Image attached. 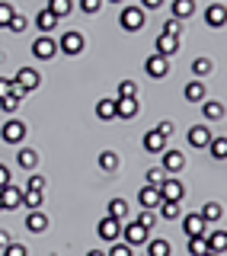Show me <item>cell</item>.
I'll return each instance as SVG.
<instances>
[{
  "mask_svg": "<svg viewBox=\"0 0 227 256\" xmlns=\"http://www.w3.org/2000/svg\"><path fill=\"white\" fill-rule=\"evenodd\" d=\"M148 10H141V6H125L118 16V22H122V29L125 32H141L144 29V22H148V16H144Z\"/></svg>",
  "mask_w": 227,
  "mask_h": 256,
  "instance_id": "obj_1",
  "label": "cell"
},
{
  "mask_svg": "<svg viewBox=\"0 0 227 256\" xmlns=\"http://www.w3.org/2000/svg\"><path fill=\"white\" fill-rule=\"evenodd\" d=\"M86 48V38H84V32H64V36L58 38V52H64L68 58H74V54H80Z\"/></svg>",
  "mask_w": 227,
  "mask_h": 256,
  "instance_id": "obj_2",
  "label": "cell"
},
{
  "mask_svg": "<svg viewBox=\"0 0 227 256\" xmlns=\"http://www.w3.org/2000/svg\"><path fill=\"white\" fill-rule=\"evenodd\" d=\"M32 54H36L38 61H52L54 54H58V42H54V38L48 36V32H42V36H38L36 42H32Z\"/></svg>",
  "mask_w": 227,
  "mask_h": 256,
  "instance_id": "obj_3",
  "label": "cell"
},
{
  "mask_svg": "<svg viewBox=\"0 0 227 256\" xmlns=\"http://www.w3.org/2000/svg\"><path fill=\"white\" fill-rule=\"evenodd\" d=\"M122 244H128V246H141V244H148V228H141L138 221L122 224Z\"/></svg>",
  "mask_w": 227,
  "mask_h": 256,
  "instance_id": "obj_4",
  "label": "cell"
},
{
  "mask_svg": "<svg viewBox=\"0 0 227 256\" xmlns=\"http://www.w3.org/2000/svg\"><path fill=\"white\" fill-rule=\"evenodd\" d=\"M160 170L170 173V176H176V173H182L186 170V157H182V150H164L160 154Z\"/></svg>",
  "mask_w": 227,
  "mask_h": 256,
  "instance_id": "obj_5",
  "label": "cell"
},
{
  "mask_svg": "<svg viewBox=\"0 0 227 256\" xmlns=\"http://www.w3.org/2000/svg\"><path fill=\"white\" fill-rule=\"evenodd\" d=\"M96 234H100V240H106V244H116V240L122 237V221H116V218H102L100 224H96Z\"/></svg>",
  "mask_w": 227,
  "mask_h": 256,
  "instance_id": "obj_6",
  "label": "cell"
},
{
  "mask_svg": "<svg viewBox=\"0 0 227 256\" xmlns=\"http://www.w3.org/2000/svg\"><path fill=\"white\" fill-rule=\"evenodd\" d=\"M0 138H4L6 144H20L22 138H26V125H22L20 118H6L4 128H0Z\"/></svg>",
  "mask_w": 227,
  "mask_h": 256,
  "instance_id": "obj_7",
  "label": "cell"
},
{
  "mask_svg": "<svg viewBox=\"0 0 227 256\" xmlns=\"http://www.w3.org/2000/svg\"><path fill=\"white\" fill-rule=\"evenodd\" d=\"M205 230H208V221L202 218L198 212H192V214L182 218V234L186 237H205Z\"/></svg>",
  "mask_w": 227,
  "mask_h": 256,
  "instance_id": "obj_8",
  "label": "cell"
},
{
  "mask_svg": "<svg viewBox=\"0 0 227 256\" xmlns=\"http://www.w3.org/2000/svg\"><path fill=\"white\" fill-rule=\"evenodd\" d=\"M144 70H148V77H154V80L166 77V74H170V58H164V54H157V52H154L150 58L144 61Z\"/></svg>",
  "mask_w": 227,
  "mask_h": 256,
  "instance_id": "obj_9",
  "label": "cell"
},
{
  "mask_svg": "<svg viewBox=\"0 0 227 256\" xmlns=\"http://www.w3.org/2000/svg\"><path fill=\"white\" fill-rule=\"evenodd\" d=\"M160 196H164V202H180V198L186 196V189H182V182L176 180V176H170V180H164L160 182Z\"/></svg>",
  "mask_w": 227,
  "mask_h": 256,
  "instance_id": "obj_10",
  "label": "cell"
},
{
  "mask_svg": "<svg viewBox=\"0 0 227 256\" xmlns=\"http://www.w3.org/2000/svg\"><path fill=\"white\" fill-rule=\"evenodd\" d=\"M16 84H20L22 86V90H26V93H32V90H36V86L38 84H42V74H38V70L36 68H20V70H16Z\"/></svg>",
  "mask_w": 227,
  "mask_h": 256,
  "instance_id": "obj_11",
  "label": "cell"
},
{
  "mask_svg": "<svg viewBox=\"0 0 227 256\" xmlns=\"http://www.w3.org/2000/svg\"><path fill=\"white\" fill-rule=\"evenodd\" d=\"M0 202H4V212H16V208L22 205V189L20 186H4L0 189Z\"/></svg>",
  "mask_w": 227,
  "mask_h": 256,
  "instance_id": "obj_12",
  "label": "cell"
},
{
  "mask_svg": "<svg viewBox=\"0 0 227 256\" xmlns=\"http://www.w3.org/2000/svg\"><path fill=\"white\" fill-rule=\"evenodd\" d=\"M164 202V196H160V189L157 186H148V182H144V189L138 192V205L141 208H150V212H157V205Z\"/></svg>",
  "mask_w": 227,
  "mask_h": 256,
  "instance_id": "obj_13",
  "label": "cell"
},
{
  "mask_svg": "<svg viewBox=\"0 0 227 256\" xmlns=\"http://www.w3.org/2000/svg\"><path fill=\"white\" fill-rule=\"evenodd\" d=\"M138 112H141V102H138V96L116 100V118H138Z\"/></svg>",
  "mask_w": 227,
  "mask_h": 256,
  "instance_id": "obj_14",
  "label": "cell"
},
{
  "mask_svg": "<svg viewBox=\"0 0 227 256\" xmlns=\"http://www.w3.org/2000/svg\"><path fill=\"white\" fill-rule=\"evenodd\" d=\"M166 141L170 138H164L157 128H150V132L144 134V150H148V154H164V150H166Z\"/></svg>",
  "mask_w": 227,
  "mask_h": 256,
  "instance_id": "obj_15",
  "label": "cell"
},
{
  "mask_svg": "<svg viewBox=\"0 0 227 256\" xmlns=\"http://www.w3.org/2000/svg\"><path fill=\"white\" fill-rule=\"evenodd\" d=\"M180 52V38L176 36H166V32H160L157 36V54H164V58H170V54Z\"/></svg>",
  "mask_w": 227,
  "mask_h": 256,
  "instance_id": "obj_16",
  "label": "cell"
},
{
  "mask_svg": "<svg viewBox=\"0 0 227 256\" xmlns=\"http://www.w3.org/2000/svg\"><path fill=\"white\" fill-rule=\"evenodd\" d=\"M208 141H212L208 125H192L189 128V144H192V148H208Z\"/></svg>",
  "mask_w": 227,
  "mask_h": 256,
  "instance_id": "obj_17",
  "label": "cell"
},
{
  "mask_svg": "<svg viewBox=\"0 0 227 256\" xmlns=\"http://www.w3.org/2000/svg\"><path fill=\"white\" fill-rule=\"evenodd\" d=\"M45 228H48V214H42L38 208H32V212L26 214V230H32V234H42Z\"/></svg>",
  "mask_w": 227,
  "mask_h": 256,
  "instance_id": "obj_18",
  "label": "cell"
},
{
  "mask_svg": "<svg viewBox=\"0 0 227 256\" xmlns=\"http://www.w3.org/2000/svg\"><path fill=\"white\" fill-rule=\"evenodd\" d=\"M173 20H180V22H186L192 13H196V0H173Z\"/></svg>",
  "mask_w": 227,
  "mask_h": 256,
  "instance_id": "obj_19",
  "label": "cell"
},
{
  "mask_svg": "<svg viewBox=\"0 0 227 256\" xmlns=\"http://www.w3.org/2000/svg\"><path fill=\"white\" fill-rule=\"evenodd\" d=\"M202 116L212 118V122H221V118H224V102H218V100H202Z\"/></svg>",
  "mask_w": 227,
  "mask_h": 256,
  "instance_id": "obj_20",
  "label": "cell"
},
{
  "mask_svg": "<svg viewBox=\"0 0 227 256\" xmlns=\"http://www.w3.org/2000/svg\"><path fill=\"white\" fill-rule=\"evenodd\" d=\"M16 164H20L22 166V170H36V166H38V154H36V150H32V148H20V154H16Z\"/></svg>",
  "mask_w": 227,
  "mask_h": 256,
  "instance_id": "obj_21",
  "label": "cell"
},
{
  "mask_svg": "<svg viewBox=\"0 0 227 256\" xmlns=\"http://www.w3.org/2000/svg\"><path fill=\"white\" fill-rule=\"evenodd\" d=\"M224 20H227V16H224V4H212V6L205 10V22H208V26L221 29V26H224Z\"/></svg>",
  "mask_w": 227,
  "mask_h": 256,
  "instance_id": "obj_22",
  "label": "cell"
},
{
  "mask_svg": "<svg viewBox=\"0 0 227 256\" xmlns=\"http://www.w3.org/2000/svg\"><path fill=\"white\" fill-rule=\"evenodd\" d=\"M205 244H208V250H214V253H221L227 250V230H214V234H205Z\"/></svg>",
  "mask_w": 227,
  "mask_h": 256,
  "instance_id": "obj_23",
  "label": "cell"
},
{
  "mask_svg": "<svg viewBox=\"0 0 227 256\" xmlns=\"http://www.w3.org/2000/svg\"><path fill=\"white\" fill-rule=\"evenodd\" d=\"M173 253V246H170V240H164V237H148V256H170Z\"/></svg>",
  "mask_w": 227,
  "mask_h": 256,
  "instance_id": "obj_24",
  "label": "cell"
},
{
  "mask_svg": "<svg viewBox=\"0 0 227 256\" xmlns=\"http://www.w3.org/2000/svg\"><path fill=\"white\" fill-rule=\"evenodd\" d=\"M186 100H189V102H202V100H205V84H202V80H192V84H186Z\"/></svg>",
  "mask_w": 227,
  "mask_h": 256,
  "instance_id": "obj_25",
  "label": "cell"
},
{
  "mask_svg": "<svg viewBox=\"0 0 227 256\" xmlns=\"http://www.w3.org/2000/svg\"><path fill=\"white\" fill-rule=\"evenodd\" d=\"M36 26L42 29V32H52L54 26H58V16H54V13H52V10H48V6H45V10L36 16Z\"/></svg>",
  "mask_w": 227,
  "mask_h": 256,
  "instance_id": "obj_26",
  "label": "cell"
},
{
  "mask_svg": "<svg viewBox=\"0 0 227 256\" xmlns=\"http://www.w3.org/2000/svg\"><path fill=\"white\" fill-rule=\"evenodd\" d=\"M198 214H202L205 221H221V218H224V208H221V202H205Z\"/></svg>",
  "mask_w": 227,
  "mask_h": 256,
  "instance_id": "obj_27",
  "label": "cell"
},
{
  "mask_svg": "<svg viewBox=\"0 0 227 256\" xmlns=\"http://www.w3.org/2000/svg\"><path fill=\"white\" fill-rule=\"evenodd\" d=\"M106 214H109V218H116V221H125L128 218V202H125V198H112Z\"/></svg>",
  "mask_w": 227,
  "mask_h": 256,
  "instance_id": "obj_28",
  "label": "cell"
},
{
  "mask_svg": "<svg viewBox=\"0 0 227 256\" xmlns=\"http://www.w3.org/2000/svg\"><path fill=\"white\" fill-rule=\"evenodd\" d=\"M96 118H102V122L116 118V100H100L96 102Z\"/></svg>",
  "mask_w": 227,
  "mask_h": 256,
  "instance_id": "obj_29",
  "label": "cell"
},
{
  "mask_svg": "<svg viewBox=\"0 0 227 256\" xmlns=\"http://www.w3.org/2000/svg\"><path fill=\"white\" fill-rule=\"evenodd\" d=\"M100 170H106V173L118 170V154H116V150H102V154H100Z\"/></svg>",
  "mask_w": 227,
  "mask_h": 256,
  "instance_id": "obj_30",
  "label": "cell"
},
{
  "mask_svg": "<svg viewBox=\"0 0 227 256\" xmlns=\"http://www.w3.org/2000/svg\"><path fill=\"white\" fill-rule=\"evenodd\" d=\"M48 10L58 16V20H64V16L74 10V4H70V0H48Z\"/></svg>",
  "mask_w": 227,
  "mask_h": 256,
  "instance_id": "obj_31",
  "label": "cell"
},
{
  "mask_svg": "<svg viewBox=\"0 0 227 256\" xmlns=\"http://www.w3.org/2000/svg\"><path fill=\"white\" fill-rule=\"evenodd\" d=\"M157 212H160V218L176 221V218H180V202H160V205H157Z\"/></svg>",
  "mask_w": 227,
  "mask_h": 256,
  "instance_id": "obj_32",
  "label": "cell"
},
{
  "mask_svg": "<svg viewBox=\"0 0 227 256\" xmlns=\"http://www.w3.org/2000/svg\"><path fill=\"white\" fill-rule=\"evenodd\" d=\"M212 70H214L212 58H196V61H192V74H196V77H208Z\"/></svg>",
  "mask_w": 227,
  "mask_h": 256,
  "instance_id": "obj_33",
  "label": "cell"
},
{
  "mask_svg": "<svg viewBox=\"0 0 227 256\" xmlns=\"http://www.w3.org/2000/svg\"><path fill=\"white\" fill-rule=\"evenodd\" d=\"M6 29H10V32H26V29H29V20H26L22 13H13L10 22H6Z\"/></svg>",
  "mask_w": 227,
  "mask_h": 256,
  "instance_id": "obj_34",
  "label": "cell"
},
{
  "mask_svg": "<svg viewBox=\"0 0 227 256\" xmlns=\"http://www.w3.org/2000/svg\"><path fill=\"white\" fill-rule=\"evenodd\" d=\"M42 192H29V189H22V205H26L29 208V212H32V208H38V205H42Z\"/></svg>",
  "mask_w": 227,
  "mask_h": 256,
  "instance_id": "obj_35",
  "label": "cell"
},
{
  "mask_svg": "<svg viewBox=\"0 0 227 256\" xmlns=\"http://www.w3.org/2000/svg\"><path fill=\"white\" fill-rule=\"evenodd\" d=\"M106 256H134V246L122 244V240H116V244H109V253Z\"/></svg>",
  "mask_w": 227,
  "mask_h": 256,
  "instance_id": "obj_36",
  "label": "cell"
},
{
  "mask_svg": "<svg viewBox=\"0 0 227 256\" xmlns=\"http://www.w3.org/2000/svg\"><path fill=\"white\" fill-rule=\"evenodd\" d=\"M138 224H141V228H154V224H157V212H150V208H141V214H138V218H134Z\"/></svg>",
  "mask_w": 227,
  "mask_h": 256,
  "instance_id": "obj_37",
  "label": "cell"
},
{
  "mask_svg": "<svg viewBox=\"0 0 227 256\" xmlns=\"http://www.w3.org/2000/svg\"><path fill=\"white\" fill-rule=\"evenodd\" d=\"M208 148H212V154H214L218 160L227 157V138H212V141H208Z\"/></svg>",
  "mask_w": 227,
  "mask_h": 256,
  "instance_id": "obj_38",
  "label": "cell"
},
{
  "mask_svg": "<svg viewBox=\"0 0 227 256\" xmlns=\"http://www.w3.org/2000/svg\"><path fill=\"white\" fill-rule=\"evenodd\" d=\"M128 96H138V84H134V80H122V84H118V96H116V100H128Z\"/></svg>",
  "mask_w": 227,
  "mask_h": 256,
  "instance_id": "obj_39",
  "label": "cell"
},
{
  "mask_svg": "<svg viewBox=\"0 0 227 256\" xmlns=\"http://www.w3.org/2000/svg\"><path fill=\"white\" fill-rule=\"evenodd\" d=\"M26 189H29V192H45V176H42V173H29Z\"/></svg>",
  "mask_w": 227,
  "mask_h": 256,
  "instance_id": "obj_40",
  "label": "cell"
},
{
  "mask_svg": "<svg viewBox=\"0 0 227 256\" xmlns=\"http://www.w3.org/2000/svg\"><path fill=\"white\" fill-rule=\"evenodd\" d=\"M189 240V256H202L208 250V244H205V237H186Z\"/></svg>",
  "mask_w": 227,
  "mask_h": 256,
  "instance_id": "obj_41",
  "label": "cell"
},
{
  "mask_svg": "<svg viewBox=\"0 0 227 256\" xmlns=\"http://www.w3.org/2000/svg\"><path fill=\"white\" fill-rule=\"evenodd\" d=\"M13 13H16V6L0 0V29H6V22H10V16H13Z\"/></svg>",
  "mask_w": 227,
  "mask_h": 256,
  "instance_id": "obj_42",
  "label": "cell"
},
{
  "mask_svg": "<svg viewBox=\"0 0 227 256\" xmlns=\"http://www.w3.org/2000/svg\"><path fill=\"white\" fill-rule=\"evenodd\" d=\"M164 180H166V173L160 170V166H150V170H148V186H160Z\"/></svg>",
  "mask_w": 227,
  "mask_h": 256,
  "instance_id": "obj_43",
  "label": "cell"
},
{
  "mask_svg": "<svg viewBox=\"0 0 227 256\" xmlns=\"http://www.w3.org/2000/svg\"><path fill=\"white\" fill-rule=\"evenodd\" d=\"M4 256H29V250L22 244H13V240H10V244L4 246Z\"/></svg>",
  "mask_w": 227,
  "mask_h": 256,
  "instance_id": "obj_44",
  "label": "cell"
},
{
  "mask_svg": "<svg viewBox=\"0 0 227 256\" xmlns=\"http://www.w3.org/2000/svg\"><path fill=\"white\" fill-rule=\"evenodd\" d=\"M0 109H4L6 116H10V112H16V109H20V100H16V96H10V93H6L4 100H0Z\"/></svg>",
  "mask_w": 227,
  "mask_h": 256,
  "instance_id": "obj_45",
  "label": "cell"
},
{
  "mask_svg": "<svg viewBox=\"0 0 227 256\" xmlns=\"http://www.w3.org/2000/svg\"><path fill=\"white\" fill-rule=\"evenodd\" d=\"M164 32H166V36H176V38H180V32H182V22H180V20H173V16H170V20L164 22Z\"/></svg>",
  "mask_w": 227,
  "mask_h": 256,
  "instance_id": "obj_46",
  "label": "cell"
},
{
  "mask_svg": "<svg viewBox=\"0 0 227 256\" xmlns=\"http://www.w3.org/2000/svg\"><path fill=\"white\" fill-rule=\"evenodd\" d=\"M100 6H102V0H80V10H84L86 16L100 13Z\"/></svg>",
  "mask_w": 227,
  "mask_h": 256,
  "instance_id": "obj_47",
  "label": "cell"
},
{
  "mask_svg": "<svg viewBox=\"0 0 227 256\" xmlns=\"http://www.w3.org/2000/svg\"><path fill=\"white\" fill-rule=\"evenodd\" d=\"M10 182H13L10 170H6V164H0V189H4V186H10Z\"/></svg>",
  "mask_w": 227,
  "mask_h": 256,
  "instance_id": "obj_48",
  "label": "cell"
},
{
  "mask_svg": "<svg viewBox=\"0 0 227 256\" xmlns=\"http://www.w3.org/2000/svg\"><path fill=\"white\" fill-rule=\"evenodd\" d=\"M164 0H141V10H160Z\"/></svg>",
  "mask_w": 227,
  "mask_h": 256,
  "instance_id": "obj_49",
  "label": "cell"
},
{
  "mask_svg": "<svg viewBox=\"0 0 227 256\" xmlns=\"http://www.w3.org/2000/svg\"><path fill=\"white\" fill-rule=\"evenodd\" d=\"M157 132L164 134V138H170V134H173V122H160V125H157Z\"/></svg>",
  "mask_w": 227,
  "mask_h": 256,
  "instance_id": "obj_50",
  "label": "cell"
},
{
  "mask_svg": "<svg viewBox=\"0 0 227 256\" xmlns=\"http://www.w3.org/2000/svg\"><path fill=\"white\" fill-rule=\"evenodd\" d=\"M10 84H13V80H6V77H0V100H4V96H6V93H10Z\"/></svg>",
  "mask_w": 227,
  "mask_h": 256,
  "instance_id": "obj_51",
  "label": "cell"
},
{
  "mask_svg": "<svg viewBox=\"0 0 227 256\" xmlns=\"http://www.w3.org/2000/svg\"><path fill=\"white\" fill-rule=\"evenodd\" d=\"M10 240H13V237H10V230H0V250H4V246L10 244Z\"/></svg>",
  "mask_w": 227,
  "mask_h": 256,
  "instance_id": "obj_52",
  "label": "cell"
},
{
  "mask_svg": "<svg viewBox=\"0 0 227 256\" xmlns=\"http://www.w3.org/2000/svg\"><path fill=\"white\" fill-rule=\"evenodd\" d=\"M86 256H106V253H102V250H90V253H86Z\"/></svg>",
  "mask_w": 227,
  "mask_h": 256,
  "instance_id": "obj_53",
  "label": "cell"
},
{
  "mask_svg": "<svg viewBox=\"0 0 227 256\" xmlns=\"http://www.w3.org/2000/svg\"><path fill=\"white\" fill-rule=\"evenodd\" d=\"M202 256H221V253H214V250H205V253H202Z\"/></svg>",
  "mask_w": 227,
  "mask_h": 256,
  "instance_id": "obj_54",
  "label": "cell"
},
{
  "mask_svg": "<svg viewBox=\"0 0 227 256\" xmlns=\"http://www.w3.org/2000/svg\"><path fill=\"white\" fill-rule=\"evenodd\" d=\"M109 4H122V0H109Z\"/></svg>",
  "mask_w": 227,
  "mask_h": 256,
  "instance_id": "obj_55",
  "label": "cell"
},
{
  "mask_svg": "<svg viewBox=\"0 0 227 256\" xmlns=\"http://www.w3.org/2000/svg\"><path fill=\"white\" fill-rule=\"evenodd\" d=\"M0 212H4V202H0Z\"/></svg>",
  "mask_w": 227,
  "mask_h": 256,
  "instance_id": "obj_56",
  "label": "cell"
}]
</instances>
